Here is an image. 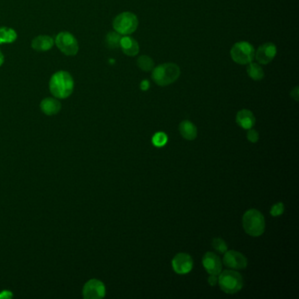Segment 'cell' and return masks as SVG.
I'll list each match as a JSON object with an SVG mask.
<instances>
[{"instance_id":"8992f818","label":"cell","mask_w":299,"mask_h":299,"mask_svg":"<svg viewBox=\"0 0 299 299\" xmlns=\"http://www.w3.org/2000/svg\"><path fill=\"white\" fill-rule=\"evenodd\" d=\"M255 50L254 47L247 41H239L232 46L231 57L241 65L248 64L255 59Z\"/></svg>"},{"instance_id":"52a82bcc","label":"cell","mask_w":299,"mask_h":299,"mask_svg":"<svg viewBox=\"0 0 299 299\" xmlns=\"http://www.w3.org/2000/svg\"><path fill=\"white\" fill-rule=\"evenodd\" d=\"M55 44L66 55H76L79 49L75 36L69 32H61L58 34L55 38Z\"/></svg>"},{"instance_id":"9a60e30c","label":"cell","mask_w":299,"mask_h":299,"mask_svg":"<svg viewBox=\"0 0 299 299\" xmlns=\"http://www.w3.org/2000/svg\"><path fill=\"white\" fill-rule=\"evenodd\" d=\"M236 122L244 129H250L255 123V118L253 112L249 110H241L237 113Z\"/></svg>"},{"instance_id":"277c9868","label":"cell","mask_w":299,"mask_h":299,"mask_svg":"<svg viewBox=\"0 0 299 299\" xmlns=\"http://www.w3.org/2000/svg\"><path fill=\"white\" fill-rule=\"evenodd\" d=\"M220 289L228 294H234L243 287V278L234 270H226L219 274L218 278Z\"/></svg>"},{"instance_id":"5bb4252c","label":"cell","mask_w":299,"mask_h":299,"mask_svg":"<svg viewBox=\"0 0 299 299\" xmlns=\"http://www.w3.org/2000/svg\"><path fill=\"white\" fill-rule=\"evenodd\" d=\"M62 108V105L56 98H47L40 103V109L46 115L52 116L57 114Z\"/></svg>"},{"instance_id":"ba28073f","label":"cell","mask_w":299,"mask_h":299,"mask_svg":"<svg viewBox=\"0 0 299 299\" xmlns=\"http://www.w3.org/2000/svg\"><path fill=\"white\" fill-rule=\"evenodd\" d=\"M106 296V287L101 281L91 279L87 281L83 289V297L86 299H103Z\"/></svg>"},{"instance_id":"d4e9b609","label":"cell","mask_w":299,"mask_h":299,"mask_svg":"<svg viewBox=\"0 0 299 299\" xmlns=\"http://www.w3.org/2000/svg\"><path fill=\"white\" fill-rule=\"evenodd\" d=\"M247 140L251 142L255 143L258 141L259 140V134L256 130L249 129L247 132Z\"/></svg>"},{"instance_id":"3957f363","label":"cell","mask_w":299,"mask_h":299,"mask_svg":"<svg viewBox=\"0 0 299 299\" xmlns=\"http://www.w3.org/2000/svg\"><path fill=\"white\" fill-rule=\"evenodd\" d=\"M245 232L251 236H261L265 231V219L259 211L251 209L246 212L242 219Z\"/></svg>"},{"instance_id":"e0dca14e","label":"cell","mask_w":299,"mask_h":299,"mask_svg":"<svg viewBox=\"0 0 299 299\" xmlns=\"http://www.w3.org/2000/svg\"><path fill=\"white\" fill-rule=\"evenodd\" d=\"M180 134L183 138L188 141H193L196 138L197 130L196 125L189 121H184L179 125Z\"/></svg>"},{"instance_id":"9c48e42d","label":"cell","mask_w":299,"mask_h":299,"mask_svg":"<svg viewBox=\"0 0 299 299\" xmlns=\"http://www.w3.org/2000/svg\"><path fill=\"white\" fill-rule=\"evenodd\" d=\"M277 54V47L272 42L261 45L255 52V58L260 64L267 65L271 63Z\"/></svg>"},{"instance_id":"4316f807","label":"cell","mask_w":299,"mask_h":299,"mask_svg":"<svg viewBox=\"0 0 299 299\" xmlns=\"http://www.w3.org/2000/svg\"><path fill=\"white\" fill-rule=\"evenodd\" d=\"M208 282L210 283L211 286L216 285V283L218 282V278H217V276H214V275H211V277H209V279H208Z\"/></svg>"},{"instance_id":"4fadbf2b","label":"cell","mask_w":299,"mask_h":299,"mask_svg":"<svg viewBox=\"0 0 299 299\" xmlns=\"http://www.w3.org/2000/svg\"><path fill=\"white\" fill-rule=\"evenodd\" d=\"M121 47L124 54L128 56H135L140 51L139 43L130 36H124L121 38Z\"/></svg>"},{"instance_id":"44dd1931","label":"cell","mask_w":299,"mask_h":299,"mask_svg":"<svg viewBox=\"0 0 299 299\" xmlns=\"http://www.w3.org/2000/svg\"><path fill=\"white\" fill-rule=\"evenodd\" d=\"M137 65L143 71H152L155 68V62L148 55H141L137 60Z\"/></svg>"},{"instance_id":"cb8c5ba5","label":"cell","mask_w":299,"mask_h":299,"mask_svg":"<svg viewBox=\"0 0 299 299\" xmlns=\"http://www.w3.org/2000/svg\"><path fill=\"white\" fill-rule=\"evenodd\" d=\"M284 211V206L282 203H277L275 206H272L271 210H270V213L274 217H277V216H281Z\"/></svg>"},{"instance_id":"7a4b0ae2","label":"cell","mask_w":299,"mask_h":299,"mask_svg":"<svg viewBox=\"0 0 299 299\" xmlns=\"http://www.w3.org/2000/svg\"><path fill=\"white\" fill-rule=\"evenodd\" d=\"M180 74V68L176 63H162L157 68H154L152 78L157 85L168 86L177 80Z\"/></svg>"},{"instance_id":"7402d4cb","label":"cell","mask_w":299,"mask_h":299,"mask_svg":"<svg viewBox=\"0 0 299 299\" xmlns=\"http://www.w3.org/2000/svg\"><path fill=\"white\" fill-rule=\"evenodd\" d=\"M212 247L215 250L219 252L220 254H225L228 251V245L227 243L220 238H215L212 241Z\"/></svg>"},{"instance_id":"7c38bea8","label":"cell","mask_w":299,"mask_h":299,"mask_svg":"<svg viewBox=\"0 0 299 299\" xmlns=\"http://www.w3.org/2000/svg\"><path fill=\"white\" fill-rule=\"evenodd\" d=\"M203 265L210 275L218 276L222 270V263L219 256L214 253L208 252L203 257Z\"/></svg>"},{"instance_id":"83f0119b","label":"cell","mask_w":299,"mask_h":299,"mask_svg":"<svg viewBox=\"0 0 299 299\" xmlns=\"http://www.w3.org/2000/svg\"><path fill=\"white\" fill-rule=\"evenodd\" d=\"M141 88L142 90H147L149 88V82L147 80H144L141 84Z\"/></svg>"},{"instance_id":"f1b7e54d","label":"cell","mask_w":299,"mask_h":299,"mask_svg":"<svg viewBox=\"0 0 299 299\" xmlns=\"http://www.w3.org/2000/svg\"><path fill=\"white\" fill-rule=\"evenodd\" d=\"M4 61H5V57H4V54L3 53L0 51V66H2L3 65V63H4Z\"/></svg>"},{"instance_id":"484cf974","label":"cell","mask_w":299,"mask_h":299,"mask_svg":"<svg viewBox=\"0 0 299 299\" xmlns=\"http://www.w3.org/2000/svg\"><path fill=\"white\" fill-rule=\"evenodd\" d=\"M299 87H295L294 89H292V91H291V97L294 98L296 101H299Z\"/></svg>"},{"instance_id":"8fae6325","label":"cell","mask_w":299,"mask_h":299,"mask_svg":"<svg viewBox=\"0 0 299 299\" xmlns=\"http://www.w3.org/2000/svg\"><path fill=\"white\" fill-rule=\"evenodd\" d=\"M172 267L175 272L180 275L190 272L193 267V261L191 255L183 253L176 255L172 261Z\"/></svg>"},{"instance_id":"2e32d148","label":"cell","mask_w":299,"mask_h":299,"mask_svg":"<svg viewBox=\"0 0 299 299\" xmlns=\"http://www.w3.org/2000/svg\"><path fill=\"white\" fill-rule=\"evenodd\" d=\"M54 40L49 35H39L32 41V48L37 51H48L54 45Z\"/></svg>"},{"instance_id":"30bf717a","label":"cell","mask_w":299,"mask_h":299,"mask_svg":"<svg viewBox=\"0 0 299 299\" xmlns=\"http://www.w3.org/2000/svg\"><path fill=\"white\" fill-rule=\"evenodd\" d=\"M224 264L228 268L243 269L247 266V260L245 255L235 250L227 251L223 259Z\"/></svg>"},{"instance_id":"603a6c76","label":"cell","mask_w":299,"mask_h":299,"mask_svg":"<svg viewBox=\"0 0 299 299\" xmlns=\"http://www.w3.org/2000/svg\"><path fill=\"white\" fill-rule=\"evenodd\" d=\"M168 141V137L163 133H157L153 137V143L157 147H163Z\"/></svg>"},{"instance_id":"d6986e66","label":"cell","mask_w":299,"mask_h":299,"mask_svg":"<svg viewBox=\"0 0 299 299\" xmlns=\"http://www.w3.org/2000/svg\"><path fill=\"white\" fill-rule=\"evenodd\" d=\"M17 39V33L10 27H0V44L12 43Z\"/></svg>"},{"instance_id":"ffe728a7","label":"cell","mask_w":299,"mask_h":299,"mask_svg":"<svg viewBox=\"0 0 299 299\" xmlns=\"http://www.w3.org/2000/svg\"><path fill=\"white\" fill-rule=\"evenodd\" d=\"M122 36L117 32H110L106 38V43L109 49H118L121 46Z\"/></svg>"},{"instance_id":"5b68a950","label":"cell","mask_w":299,"mask_h":299,"mask_svg":"<svg viewBox=\"0 0 299 299\" xmlns=\"http://www.w3.org/2000/svg\"><path fill=\"white\" fill-rule=\"evenodd\" d=\"M138 25V18L135 14L130 12L119 14L112 23L114 30L121 35H132L136 31Z\"/></svg>"},{"instance_id":"ac0fdd59","label":"cell","mask_w":299,"mask_h":299,"mask_svg":"<svg viewBox=\"0 0 299 299\" xmlns=\"http://www.w3.org/2000/svg\"><path fill=\"white\" fill-rule=\"evenodd\" d=\"M246 71H247L248 76L253 80L260 81L264 79V70L258 63H252V62L248 63L247 68H246Z\"/></svg>"},{"instance_id":"6da1fadb","label":"cell","mask_w":299,"mask_h":299,"mask_svg":"<svg viewBox=\"0 0 299 299\" xmlns=\"http://www.w3.org/2000/svg\"><path fill=\"white\" fill-rule=\"evenodd\" d=\"M49 89L55 98H69L74 89L73 77L67 71L55 72L49 81Z\"/></svg>"}]
</instances>
